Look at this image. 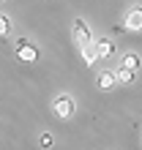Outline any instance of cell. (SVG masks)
I'll return each mask as SVG.
<instances>
[{
	"label": "cell",
	"instance_id": "obj_10",
	"mask_svg": "<svg viewBox=\"0 0 142 150\" xmlns=\"http://www.w3.org/2000/svg\"><path fill=\"white\" fill-rule=\"evenodd\" d=\"M8 33H11V19L6 14H0V38H6Z\"/></svg>",
	"mask_w": 142,
	"mask_h": 150
},
{
	"label": "cell",
	"instance_id": "obj_8",
	"mask_svg": "<svg viewBox=\"0 0 142 150\" xmlns=\"http://www.w3.org/2000/svg\"><path fill=\"white\" fill-rule=\"evenodd\" d=\"M134 74H137V71H131V68L120 66L118 71H115V76H118V85H131V82H134Z\"/></svg>",
	"mask_w": 142,
	"mask_h": 150
},
{
	"label": "cell",
	"instance_id": "obj_12",
	"mask_svg": "<svg viewBox=\"0 0 142 150\" xmlns=\"http://www.w3.org/2000/svg\"><path fill=\"white\" fill-rule=\"evenodd\" d=\"M0 3H3V0H0Z\"/></svg>",
	"mask_w": 142,
	"mask_h": 150
},
{
	"label": "cell",
	"instance_id": "obj_9",
	"mask_svg": "<svg viewBox=\"0 0 142 150\" xmlns=\"http://www.w3.org/2000/svg\"><path fill=\"white\" fill-rule=\"evenodd\" d=\"M120 66H126V68H131V71H137V68H139V55H134V52L123 55V63H120Z\"/></svg>",
	"mask_w": 142,
	"mask_h": 150
},
{
	"label": "cell",
	"instance_id": "obj_1",
	"mask_svg": "<svg viewBox=\"0 0 142 150\" xmlns=\"http://www.w3.org/2000/svg\"><path fill=\"white\" fill-rule=\"evenodd\" d=\"M52 109H55V115L60 120H68L71 115H74V109H77V104H74V98H71L68 93H60L55 101H52Z\"/></svg>",
	"mask_w": 142,
	"mask_h": 150
},
{
	"label": "cell",
	"instance_id": "obj_2",
	"mask_svg": "<svg viewBox=\"0 0 142 150\" xmlns=\"http://www.w3.org/2000/svg\"><path fill=\"white\" fill-rule=\"evenodd\" d=\"M16 57H19L22 63H33V60H38V49H36L30 41L19 38V44H16Z\"/></svg>",
	"mask_w": 142,
	"mask_h": 150
},
{
	"label": "cell",
	"instance_id": "obj_4",
	"mask_svg": "<svg viewBox=\"0 0 142 150\" xmlns=\"http://www.w3.org/2000/svg\"><path fill=\"white\" fill-rule=\"evenodd\" d=\"M96 85H99V90H112V87L118 85V76H115V71H99Z\"/></svg>",
	"mask_w": 142,
	"mask_h": 150
},
{
	"label": "cell",
	"instance_id": "obj_7",
	"mask_svg": "<svg viewBox=\"0 0 142 150\" xmlns=\"http://www.w3.org/2000/svg\"><path fill=\"white\" fill-rule=\"evenodd\" d=\"M79 49H82V60H85L87 66H93L96 60H99V52H96V44H93V41L82 44V47H79Z\"/></svg>",
	"mask_w": 142,
	"mask_h": 150
},
{
	"label": "cell",
	"instance_id": "obj_3",
	"mask_svg": "<svg viewBox=\"0 0 142 150\" xmlns=\"http://www.w3.org/2000/svg\"><path fill=\"white\" fill-rule=\"evenodd\" d=\"M71 33H74V38H77L79 47H82V44H87V41H93V33H90V28H87L82 19H74V25H71Z\"/></svg>",
	"mask_w": 142,
	"mask_h": 150
},
{
	"label": "cell",
	"instance_id": "obj_6",
	"mask_svg": "<svg viewBox=\"0 0 142 150\" xmlns=\"http://www.w3.org/2000/svg\"><path fill=\"white\" fill-rule=\"evenodd\" d=\"M126 28L129 30H142V8H131L126 14Z\"/></svg>",
	"mask_w": 142,
	"mask_h": 150
},
{
	"label": "cell",
	"instance_id": "obj_11",
	"mask_svg": "<svg viewBox=\"0 0 142 150\" xmlns=\"http://www.w3.org/2000/svg\"><path fill=\"white\" fill-rule=\"evenodd\" d=\"M38 145H41V147H49V145H52V134H41V137H38Z\"/></svg>",
	"mask_w": 142,
	"mask_h": 150
},
{
	"label": "cell",
	"instance_id": "obj_5",
	"mask_svg": "<svg viewBox=\"0 0 142 150\" xmlns=\"http://www.w3.org/2000/svg\"><path fill=\"white\" fill-rule=\"evenodd\" d=\"M93 44H96V52H99V60L101 57H109L112 52H115V44L109 38H93Z\"/></svg>",
	"mask_w": 142,
	"mask_h": 150
}]
</instances>
